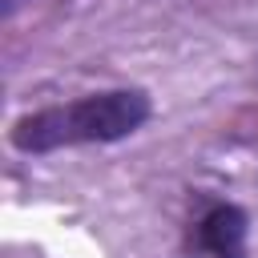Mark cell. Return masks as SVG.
Instances as JSON below:
<instances>
[{
	"mask_svg": "<svg viewBox=\"0 0 258 258\" xmlns=\"http://www.w3.org/2000/svg\"><path fill=\"white\" fill-rule=\"evenodd\" d=\"M149 117H153V97L145 89L137 85L101 89V93H85L60 105L20 113L8 129V145L28 157L73 149V145H113V141L133 137Z\"/></svg>",
	"mask_w": 258,
	"mask_h": 258,
	"instance_id": "6da1fadb",
	"label": "cell"
},
{
	"mask_svg": "<svg viewBox=\"0 0 258 258\" xmlns=\"http://www.w3.org/2000/svg\"><path fill=\"white\" fill-rule=\"evenodd\" d=\"M189 258H246L250 254V214L226 198H202L185 222L181 238Z\"/></svg>",
	"mask_w": 258,
	"mask_h": 258,
	"instance_id": "7a4b0ae2",
	"label": "cell"
},
{
	"mask_svg": "<svg viewBox=\"0 0 258 258\" xmlns=\"http://www.w3.org/2000/svg\"><path fill=\"white\" fill-rule=\"evenodd\" d=\"M20 4H24V0H0V12H4V16H12Z\"/></svg>",
	"mask_w": 258,
	"mask_h": 258,
	"instance_id": "3957f363",
	"label": "cell"
}]
</instances>
